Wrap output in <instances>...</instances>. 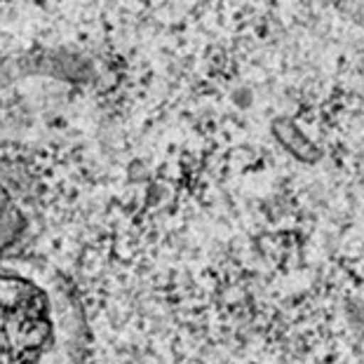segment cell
<instances>
[{"instance_id":"1","label":"cell","mask_w":364,"mask_h":364,"mask_svg":"<svg viewBox=\"0 0 364 364\" xmlns=\"http://www.w3.org/2000/svg\"><path fill=\"white\" fill-rule=\"evenodd\" d=\"M52 336L50 301L36 282L0 273V364H33Z\"/></svg>"}]
</instances>
